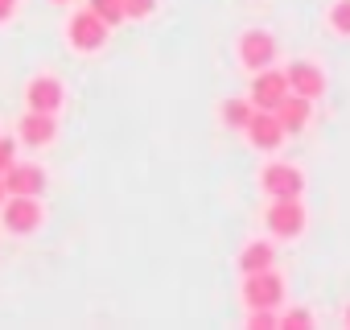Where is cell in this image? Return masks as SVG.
<instances>
[{"mask_svg": "<svg viewBox=\"0 0 350 330\" xmlns=\"http://www.w3.org/2000/svg\"><path fill=\"white\" fill-rule=\"evenodd\" d=\"M66 42H70V50H79V54H95V50L107 46V25H103L91 9H79V13H70V21H66Z\"/></svg>", "mask_w": 350, "mask_h": 330, "instance_id": "6da1fadb", "label": "cell"}, {"mask_svg": "<svg viewBox=\"0 0 350 330\" xmlns=\"http://www.w3.org/2000/svg\"><path fill=\"white\" fill-rule=\"evenodd\" d=\"M0 219H5V231L13 236H33L42 227V203L33 194H9L0 203Z\"/></svg>", "mask_w": 350, "mask_h": 330, "instance_id": "7a4b0ae2", "label": "cell"}, {"mask_svg": "<svg viewBox=\"0 0 350 330\" xmlns=\"http://www.w3.org/2000/svg\"><path fill=\"white\" fill-rule=\"evenodd\" d=\"M280 297H284V285H280V277H276L272 268L247 272V281H243V301H247L252 309H272V305H280Z\"/></svg>", "mask_w": 350, "mask_h": 330, "instance_id": "3957f363", "label": "cell"}, {"mask_svg": "<svg viewBox=\"0 0 350 330\" xmlns=\"http://www.w3.org/2000/svg\"><path fill=\"white\" fill-rule=\"evenodd\" d=\"M268 231L280 236V240L301 236L305 231V207H301V199H276L268 207Z\"/></svg>", "mask_w": 350, "mask_h": 330, "instance_id": "277c9868", "label": "cell"}, {"mask_svg": "<svg viewBox=\"0 0 350 330\" xmlns=\"http://www.w3.org/2000/svg\"><path fill=\"white\" fill-rule=\"evenodd\" d=\"M0 178H5V194H33L38 199L46 190V170L38 161H13Z\"/></svg>", "mask_w": 350, "mask_h": 330, "instance_id": "5b68a950", "label": "cell"}, {"mask_svg": "<svg viewBox=\"0 0 350 330\" xmlns=\"http://www.w3.org/2000/svg\"><path fill=\"white\" fill-rule=\"evenodd\" d=\"M264 190L272 199H301L305 174L297 170V165H288V161H276V165H268V170H264Z\"/></svg>", "mask_w": 350, "mask_h": 330, "instance_id": "8992f818", "label": "cell"}, {"mask_svg": "<svg viewBox=\"0 0 350 330\" xmlns=\"http://www.w3.org/2000/svg\"><path fill=\"white\" fill-rule=\"evenodd\" d=\"M62 99H66V91H62V83L54 75H33L25 83V107L29 112H58Z\"/></svg>", "mask_w": 350, "mask_h": 330, "instance_id": "52a82bcc", "label": "cell"}, {"mask_svg": "<svg viewBox=\"0 0 350 330\" xmlns=\"http://www.w3.org/2000/svg\"><path fill=\"white\" fill-rule=\"evenodd\" d=\"M239 58H243L247 71H264V66H272V58H276V42H272V34H264V29H243V38H239Z\"/></svg>", "mask_w": 350, "mask_h": 330, "instance_id": "ba28073f", "label": "cell"}, {"mask_svg": "<svg viewBox=\"0 0 350 330\" xmlns=\"http://www.w3.org/2000/svg\"><path fill=\"white\" fill-rule=\"evenodd\" d=\"M243 128L256 149H280V140H284V124L276 120V112H264V107H256Z\"/></svg>", "mask_w": 350, "mask_h": 330, "instance_id": "9c48e42d", "label": "cell"}, {"mask_svg": "<svg viewBox=\"0 0 350 330\" xmlns=\"http://www.w3.org/2000/svg\"><path fill=\"white\" fill-rule=\"evenodd\" d=\"M288 95V83H284V75L280 71H256V79H252V107H264V112H272L280 99Z\"/></svg>", "mask_w": 350, "mask_h": 330, "instance_id": "30bf717a", "label": "cell"}, {"mask_svg": "<svg viewBox=\"0 0 350 330\" xmlns=\"http://www.w3.org/2000/svg\"><path fill=\"white\" fill-rule=\"evenodd\" d=\"M17 136H21L25 144H33V149H42V144H50V140L58 136V124H54V112H25V116L17 120Z\"/></svg>", "mask_w": 350, "mask_h": 330, "instance_id": "8fae6325", "label": "cell"}, {"mask_svg": "<svg viewBox=\"0 0 350 330\" xmlns=\"http://www.w3.org/2000/svg\"><path fill=\"white\" fill-rule=\"evenodd\" d=\"M284 83H288L293 95H305V99H317V95L325 91V75H321L313 62H293L288 75H284Z\"/></svg>", "mask_w": 350, "mask_h": 330, "instance_id": "7c38bea8", "label": "cell"}, {"mask_svg": "<svg viewBox=\"0 0 350 330\" xmlns=\"http://www.w3.org/2000/svg\"><path fill=\"white\" fill-rule=\"evenodd\" d=\"M309 103H313V99H305V95H284L272 112H276V120L284 124V132H301V128L309 124Z\"/></svg>", "mask_w": 350, "mask_h": 330, "instance_id": "4fadbf2b", "label": "cell"}, {"mask_svg": "<svg viewBox=\"0 0 350 330\" xmlns=\"http://www.w3.org/2000/svg\"><path fill=\"white\" fill-rule=\"evenodd\" d=\"M272 260H276V252H272V244H247L243 252H239V268L243 272H260V268H272Z\"/></svg>", "mask_w": 350, "mask_h": 330, "instance_id": "5bb4252c", "label": "cell"}, {"mask_svg": "<svg viewBox=\"0 0 350 330\" xmlns=\"http://www.w3.org/2000/svg\"><path fill=\"white\" fill-rule=\"evenodd\" d=\"M87 9H91V13H95L107 29H116V25L124 21V0H91Z\"/></svg>", "mask_w": 350, "mask_h": 330, "instance_id": "9a60e30c", "label": "cell"}, {"mask_svg": "<svg viewBox=\"0 0 350 330\" xmlns=\"http://www.w3.org/2000/svg\"><path fill=\"white\" fill-rule=\"evenodd\" d=\"M247 116H252V103H247V99H227V103H223V120H227L231 128H243Z\"/></svg>", "mask_w": 350, "mask_h": 330, "instance_id": "2e32d148", "label": "cell"}, {"mask_svg": "<svg viewBox=\"0 0 350 330\" xmlns=\"http://www.w3.org/2000/svg\"><path fill=\"white\" fill-rule=\"evenodd\" d=\"M329 25H334L338 34H346V38H350V0H338V5H334Z\"/></svg>", "mask_w": 350, "mask_h": 330, "instance_id": "e0dca14e", "label": "cell"}, {"mask_svg": "<svg viewBox=\"0 0 350 330\" xmlns=\"http://www.w3.org/2000/svg\"><path fill=\"white\" fill-rule=\"evenodd\" d=\"M152 9H157V0H124V17H132V21L148 17Z\"/></svg>", "mask_w": 350, "mask_h": 330, "instance_id": "ac0fdd59", "label": "cell"}, {"mask_svg": "<svg viewBox=\"0 0 350 330\" xmlns=\"http://www.w3.org/2000/svg\"><path fill=\"white\" fill-rule=\"evenodd\" d=\"M13 161H17V144H13L9 136H0V174H5Z\"/></svg>", "mask_w": 350, "mask_h": 330, "instance_id": "d6986e66", "label": "cell"}, {"mask_svg": "<svg viewBox=\"0 0 350 330\" xmlns=\"http://www.w3.org/2000/svg\"><path fill=\"white\" fill-rule=\"evenodd\" d=\"M272 326H276L272 309H256V314H252V330H272Z\"/></svg>", "mask_w": 350, "mask_h": 330, "instance_id": "ffe728a7", "label": "cell"}, {"mask_svg": "<svg viewBox=\"0 0 350 330\" xmlns=\"http://www.w3.org/2000/svg\"><path fill=\"white\" fill-rule=\"evenodd\" d=\"M309 322H313V318H309L305 309H288V314L280 318V326H309Z\"/></svg>", "mask_w": 350, "mask_h": 330, "instance_id": "44dd1931", "label": "cell"}, {"mask_svg": "<svg viewBox=\"0 0 350 330\" xmlns=\"http://www.w3.org/2000/svg\"><path fill=\"white\" fill-rule=\"evenodd\" d=\"M13 13H17V0H0V25H5Z\"/></svg>", "mask_w": 350, "mask_h": 330, "instance_id": "7402d4cb", "label": "cell"}, {"mask_svg": "<svg viewBox=\"0 0 350 330\" xmlns=\"http://www.w3.org/2000/svg\"><path fill=\"white\" fill-rule=\"evenodd\" d=\"M5 199H9V194H5V178H0V203H5Z\"/></svg>", "mask_w": 350, "mask_h": 330, "instance_id": "603a6c76", "label": "cell"}, {"mask_svg": "<svg viewBox=\"0 0 350 330\" xmlns=\"http://www.w3.org/2000/svg\"><path fill=\"white\" fill-rule=\"evenodd\" d=\"M54 5H66V0H54Z\"/></svg>", "mask_w": 350, "mask_h": 330, "instance_id": "cb8c5ba5", "label": "cell"}, {"mask_svg": "<svg viewBox=\"0 0 350 330\" xmlns=\"http://www.w3.org/2000/svg\"><path fill=\"white\" fill-rule=\"evenodd\" d=\"M346 322H350V309H346Z\"/></svg>", "mask_w": 350, "mask_h": 330, "instance_id": "d4e9b609", "label": "cell"}]
</instances>
